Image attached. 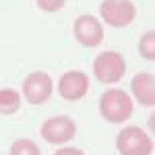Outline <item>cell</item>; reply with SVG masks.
<instances>
[{
    "label": "cell",
    "instance_id": "6da1fadb",
    "mask_svg": "<svg viewBox=\"0 0 155 155\" xmlns=\"http://www.w3.org/2000/svg\"><path fill=\"white\" fill-rule=\"evenodd\" d=\"M99 112L112 124H122L132 116V99L122 89H107L99 97Z\"/></svg>",
    "mask_w": 155,
    "mask_h": 155
},
{
    "label": "cell",
    "instance_id": "277c9868",
    "mask_svg": "<svg viewBox=\"0 0 155 155\" xmlns=\"http://www.w3.org/2000/svg\"><path fill=\"white\" fill-rule=\"evenodd\" d=\"M99 15L110 27H126L137 17V6L130 0H104L99 4Z\"/></svg>",
    "mask_w": 155,
    "mask_h": 155
},
{
    "label": "cell",
    "instance_id": "8fae6325",
    "mask_svg": "<svg viewBox=\"0 0 155 155\" xmlns=\"http://www.w3.org/2000/svg\"><path fill=\"white\" fill-rule=\"evenodd\" d=\"M8 155H41L39 147L29 139H19L11 145V153Z\"/></svg>",
    "mask_w": 155,
    "mask_h": 155
},
{
    "label": "cell",
    "instance_id": "9c48e42d",
    "mask_svg": "<svg viewBox=\"0 0 155 155\" xmlns=\"http://www.w3.org/2000/svg\"><path fill=\"white\" fill-rule=\"evenodd\" d=\"M132 95L137 97V101L141 106L153 107L155 106V81L151 72H139L130 83Z\"/></svg>",
    "mask_w": 155,
    "mask_h": 155
},
{
    "label": "cell",
    "instance_id": "3957f363",
    "mask_svg": "<svg viewBox=\"0 0 155 155\" xmlns=\"http://www.w3.org/2000/svg\"><path fill=\"white\" fill-rule=\"evenodd\" d=\"M93 74L99 83H118L120 79L126 74V60L118 52H101L93 62Z\"/></svg>",
    "mask_w": 155,
    "mask_h": 155
},
{
    "label": "cell",
    "instance_id": "7c38bea8",
    "mask_svg": "<svg viewBox=\"0 0 155 155\" xmlns=\"http://www.w3.org/2000/svg\"><path fill=\"white\" fill-rule=\"evenodd\" d=\"M139 52L145 60H153L155 58V33L153 31H147L143 33L141 41H139Z\"/></svg>",
    "mask_w": 155,
    "mask_h": 155
},
{
    "label": "cell",
    "instance_id": "4fadbf2b",
    "mask_svg": "<svg viewBox=\"0 0 155 155\" xmlns=\"http://www.w3.org/2000/svg\"><path fill=\"white\" fill-rule=\"evenodd\" d=\"M35 4L44 12H56L66 4V0H35Z\"/></svg>",
    "mask_w": 155,
    "mask_h": 155
},
{
    "label": "cell",
    "instance_id": "ba28073f",
    "mask_svg": "<svg viewBox=\"0 0 155 155\" xmlns=\"http://www.w3.org/2000/svg\"><path fill=\"white\" fill-rule=\"evenodd\" d=\"M58 91L60 95L66 101H79L87 95L89 91V77L81 71H68L60 77L58 83Z\"/></svg>",
    "mask_w": 155,
    "mask_h": 155
},
{
    "label": "cell",
    "instance_id": "30bf717a",
    "mask_svg": "<svg viewBox=\"0 0 155 155\" xmlns=\"http://www.w3.org/2000/svg\"><path fill=\"white\" fill-rule=\"evenodd\" d=\"M21 107V95L15 89H0V114L8 116Z\"/></svg>",
    "mask_w": 155,
    "mask_h": 155
},
{
    "label": "cell",
    "instance_id": "8992f818",
    "mask_svg": "<svg viewBox=\"0 0 155 155\" xmlns=\"http://www.w3.org/2000/svg\"><path fill=\"white\" fill-rule=\"evenodd\" d=\"M52 79H50L48 72L44 71H35L31 74H27V79L23 81V95L29 104L39 106V104H46L52 95Z\"/></svg>",
    "mask_w": 155,
    "mask_h": 155
},
{
    "label": "cell",
    "instance_id": "52a82bcc",
    "mask_svg": "<svg viewBox=\"0 0 155 155\" xmlns=\"http://www.w3.org/2000/svg\"><path fill=\"white\" fill-rule=\"evenodd\" d=\"M74 37L81 46L87 48H95L101 44L104 39V27L99 23V19H95L93 15H81L74 21Z\"/></svg>",
    "mask_w": 155,
    "mask_h": 155
},
{
    "label": "cell",
    "instance_id": "7a4b0ae2",
    "mask_svg": "<svg viewBox=\"0 0 155 155\" xmlns=\"http://www.w3.org/2000/svg\"><path fill=\"white\" fill-rule=\"evenodd\" d=\"M116 149L120 155H151L153 153V141L143 128L128 126V128H122L118 132Z\"/></svg>",
    "mask_w": 155,
    "mask_h": 155
},
{
    "label": "cell",
    "instance_id": "5b68a950",
    "mask_svg": "<svg viewBox=\"0 0 155 155\" xmlns=\"http://www.w3.org/2000/svg\"><path fill=\"white\" fill-rule=\"evenodd\" d=\"M41 137L44 141L52 145H64L74 139L77 134V124L71 116H52L41 124Z\"/></svg>",
    "mask_w": 155,
    "mask_h": 155
},
{
    "label": "cell",
    "instance_id": "5bb4252c",
    "mask_svg": "<svg viewBox=\"0 0 155 155\" xmlns=\"http://www.w3.org/2000/svg\"><path fill=\"white\" fill-rule=\"evenodd\" d=\"M54 155H85V151L77 149V147H62V149H58Z\"/></svg>",
    "mask_w": 155,
    "mask_h": 155
}]
</instances>
